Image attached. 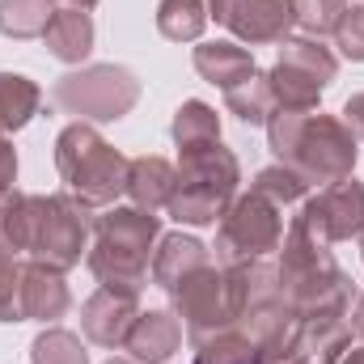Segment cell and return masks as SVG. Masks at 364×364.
<instances>
[{
	"label": "cell",
	"instance_id": "obj_25",
	"mask_svg": "<svg viewBox=\"0 0 364 364\" xmlns=\"http://www.w3.org/2000/svg\"><path fill=\"white\" fill-rule=\"evenodd\" d=\"M30 364H90V352H85L81 335H73L64 326H47L30 343Z\"/></svg>",
	"mask_w": 364,
	"mask_h": 364
},
{
	"label": "cell",
	"instance_id": "obj_8",
	"mask_svg": "<svg viewBox=\"0 0 364 364\" xmlns=\"http://www.w3.org/2000/svg\"><path fill=\"white\" fill-rule=\"evenodd\" d=\"M279 242H284V208L250 186L220 216V229H216V263L220 267H237V263L267 259V255L279 250Z\"/></svg>",
	"mask_w": 364,
	"mask_h": 364
},
{
	"label": "cell",
	"instance_id": "obj_10",
	"mask_svg": "<svg viewBox=\"0 0 364 364\" xmlns=\"http://www.w3.org/2000/svg\"><path fill=\"white\" fill-rule=\"evenodd\" d=\"M170 301H174V314H178L191 348H199L203 339H212V335L237 326L233 279H229V267H220V263H208V267L191 272L178 288L170 292Z\"/></svg>",
	"mask_w": 364,
	"mask_h": 364
},
{
	"label": "cell",
	"instance_id": "obj_27",
	"mask_svg": "<svg viewBox=\"0 0 364 364\" xmlns=\"http://www.w3.org/2000/svg\"><path fill=\"white\" fill-rule=\"evenodd\" d=\"M259 195H267L272 203H279V208H292V203H301L305 195H309V182L301 178V174H292L288 166H267V170H259L255 174V182H250Z\"/></svg>",
	"mask_w": 364,
	"mask_h": 364
},
{
	"label": "cell",
	"instance_id": "obj_38",
	"mask_svg": "<svg viewBox=\"0 0 364 364\" xmlns=\"http://www.w3.org/2000/svg\"><path fill=\"white\" fill-rule=\"evenodd\" d=\"M106 364H136V360H106Z\"/></svg>",
	"mask_w": 364,
	"mask_h": 364
},
{
	"label": "cell",
	"instance_id": "obj_35",
	"mask_svg": "<svg viewBox=\"0 0 364 364\" xmlns=\"http://www.w3.org/2000/svg\"><path fill=\"white\" fill-rule=\"evenodd\" d=\"M348 322H352V335H360V339H364V292L356 296V309H352V318H348Z\"/></svg>",
	"mask_w": 364,
	"mask_h": 364
},
{
	"label": "cell",
	"instance_id": "obj_33",
	"mask_svg": "<svg viewBox=\"0 0 364 364\" xmlns=\"http://www.w3.org/2000/svg\"><path fill=\"white\" fill-rule=\"evenodd\" d=\"M352 132H356V140H364V93H352L348 102H343V114H339Z\"/></svg>",
	"mask_w": 364,
	"mask_h": 364
},
{
	"label": "cell",
	"instance_id": "obj_20",
	"mask_svg": "<svg viewBox=\"0 0 364 364\" xmlns=\"http://www.w3.org/2000/svg\"><path fill=\"white\" fill-rule=\"evenodd\" d=\"M225 106H229V114H237L246 127H267V119L275 114V97H272L267 73L255 68L246 81L229 85V90H225Z\"/></svg>",
	"mask_w": 364,
	"mask_h": 364
},
{
	"label": "cell",
	"instance_id": "obj_13",
	"mask_svg": "<svg viewBox=\"0 0 364 364\" xmlns=\"http://www.w3.org/2000/svg\"><path fill=\"white\" fill-rule=\"evenodd\" d=\"M296 26V4L292 0H237L233 13L225 17V30H233L237 43L263 47V43H284Z\"/></svg>",
	"mask_w": 364,
	"mask_h": 364
},
{
	"label": "cell",
	"instance_id": "obj_36",
	"mask_svg": "<svg viewBox=\"0 0 364 364\" xmlns=\"http://www.w3.org/2000/svg\"><path fill=\"white\" fill-rule=\"evenodd\" d=\"M339 364H364V343L360 348H348V352L339 356Z\"/></svg>",
	"mask_w": 364,
	"mask_h": 364
},
{
	"label": "cell",
	"instance_id": "obj_32",
	"mask_svg": "<svg viewBox=\"0 0 364 364\" xmlns=\"http://www.w3.org/2000/svg\"><path fill=\"white\" fill-rule=\"evenodd\" d=\"M13 182H17V149H13L9 136H0V199H4L9 191H17Z\"/></svg>",
	"mask_w": 364,
	"mask_h": 364
},
{
	"label": "cell",
	"instance_id": "obj_15",
	"mask_svg": "<svg viewBox=\"0 0 364 364\" xmlns=\"http://www.w3.org/2000/svg\"><path fill=\"white\" fill-rule=\"evenodd\" d=\"M182 322L174 309H140L123 352L132 356L136 364H166L174 352L182 348Z\"/></svg>",
	"mask_w": 364,
	"mask_h": 364
},
{
	"label": "cell",
	"instance_id": "obj_16",
	"mask_svg": "<svg viewBox=\"0 0 364 364\" xmlns=\"http://www.w3.org/2000/svg\"><path fill=\"white\" fill-rule=\"evenodd\" d=\"M208 263H212V250H208L199 237H191V233H161L149 272H153V284H157L161 292H174L186 275L199 272V267H208Z\"/></svg>",
	"mask_w": 364,
	"mask_h": 364
},
{
	"label": "cell",
	"instance_id": "obj_31",
	"mask_svg": "<svg viewBox=\"0 0 364 364\" xmlns=\"http://www.w3.org/2000/svg\"><path fill=\"white\" fill-rule=\"evenodd\" d=\"M331 38H335V47H339L343 60L364 64V0H352L348 4V13L339 17V26H335Z\"/></svg>",
	"mask_w": 364,
	"mask_h": 364
},
{
	"label": "cell",
	"instance_id": "obj_26",
	"mask_svg": "<svg viewBox=\"0 0 364 364\" xmlns=\"http://www.w3.org/2000/svg\"><path fill=\"white\" fill-rule=\"evenodd\" d=\"M255 352H259V343L246 331L229 326L195 348V364H255Z\"/></svg>",
	"mask_w": 364,
	"mask_h": 364
},
{
	"label": "cell",
	"instance_id": "obj_11",
	"mask_svg": "<svg viewBox=\"0 0 364 364\" xmlns=\"http://www.w3.org/2000/svg\"><path fill=\"white\" fill-rule=\"evenodd\" d=\"M296 220L326 246L335 242H352L364 233V182L343 178L322 186L318 195L305 199V208L296 212Z\"/></svg>",
	"mask_w": 364,
	"mask_h": 364
},
{
	"label": "cell",
	"instance_id": "obj_5",
	"mask_svg": "<svg viewBox=\"0 0 364 364\" xmlns=\"http://www.w3.org/2000/svg\"><path fill=\"white\" fill-rule=\"evenodd\" d=\"M55 170L64 178V191L85 208L102 212L114 208L127 191V157L93 127V123H68L55 136Z\"/></svg>",
	"mask_w": 364,
	"mask_h": 364
},
{
	"label": "cell",
	"instance_id": "obj_24",
	"mask_svg": "<svg viewBox=\"0 0 364 364\" xmlns=\"http://www.w3.org/2000/svg\"><path fill=\"white\" fill-rule=\"evenodd\" d=\"M208 26V0H161L157 4V30L170 43H195Z\"/></svg>",
	"mask_w": 364,
	"mask_h": 364
},
{
	"label": "cell",
	"instance_id": "obj_12",
	"mask_svg": "<svg viewBox=\"0 0 364 364\" xmlns=\"http://www.w3.org/2000/svg\"><path fill=\"white\" fill-rule=\"evenodd\" d=\"M140 318V292H127V288H97L90 301L81 305V331L93 348H106V352H119L132 335Z\"/></svg>",
	"mask_w": 364,
	"mask_h": 364
},
{
	"label": "cell",
	"instance_id": "obj_6",
	"mask_svg": "<svg viewBox=\"0 0 364 364\" xmlns=\"http://www.w3.org/2000/svg\"><path fill=\"white\" fill-rule=\"evenodd\" d=\"M90 255V212L64 195H26V259L73 272Z\"/></svg>",
	"mask_w": 364,
	"mask_h": 364
},
{
	"label": "cell",
	"instance_id": "obj_28",
	"mask_svg": "<svg viewBox=\"0 0 364 364\" xmlns=\"http://www.w3.org/2000/svg\"><path fill=\"white\" fill-rule=\"evenodd\" d=\"M292 4H296V30L305 38H326V34H335V26L352 0H292Z\"/></svg>",
	"mask_w": 364,
	"mask_h": 364
},
{
	"label": "cell",
	"instance_id": "obj_39",
	"mask_svg": "<svg viewBox=\"0 0 364 364\" xmlns=\"http://www.w3.org/2000/svg\"><path fill=\"white\" fill-rule=\"evenodd\" d=\"M360 255H364V233H360Z\"/></svg>",
	"mask_w": 364,
	"mask_h": 364
},
{
	"label": "cell",
	"instance_id": "obj_29",
	"mask_svg": "<svg viewBox=\"0 0 364 364\" xmlns=\"http://www.w3.org/2000/svg\"><path fill=\"white\" fill-rule=\"evenodd\" d=\"M0 250L26 255V195L21 191H9L0 199Z\"/></svg>",
	"mask_w": 364,
	"mask_h": 364
},
{
	"label": "cell",
	"instance_id": "obj_18",
	"mask_svg": "<svg viewBox=\"0 0 364 364\" xmlns=\"http://www.w3.org/2000/svg\"><path fill=\"white\" fill-rule=\"evenodd\" d=\"M174 186H178V170H174L166 157L144 153V157H132V161H127V191H123V195L132 199V208L161 212V208L170 203Z\"/></svg>",
	"mask_w": 364,
	"mask_h": 364
},
{
	"label": "cell",
	"instance_id": "obj_34",
	"mask_svg": "<svg viewBox=\"0 0 364 364\" xmlns=\"http://www.w3.org/2000/svg\"><path fill=\"white\" fill-rule=\"evenodd\" d=\"M233 4H237V0H208V21H220V26H225V17L233 13Z\"/></svg>",
	"mask_w": 364,
	"mask_h": 364
},
{
	"label": "cell",
	"instance_id": "obj_23",
	"mask_svg": "<svg viewBox=\"0 0 364 364\" xmlns=\"http://www.w3.org/2000/svg\"><path fill=\"white\" fill-rule=\"evenodd\" d=\"M170 136H174V144H178V149H191V144H212V140H220V114H216L208 102L191 97V102H182L178 110H174Z\"/></svg>",
	"mask_w": 364,
	"mask_h": 364
},
{
	"label": "cell",
	"instance_id": "obj_17",
	"mask_svg": "<svg viewBox=\"0 0 364 364\" xmlns=\"http://www.w3.org/2000/svg\"><path fill=\"white\" fill-rule=\"evenodd\" d=\"M43 43L47 51L60 60V64H85L93 55V17L90 9H73V4H60L55 17L47 21L43 30Z\"/></svg>",
	"mask_w": 364,
	"mask_h": 364
},
{
	"label": "cell",
	"instance_id": "obj_19",
	"mask_svg": "<svg viewBox=\"0 0 364 364\" xmlns=\"http://www.w3.org/2000/svg\"><path fill=\"white\" fill-rule=\"evenodd\" d=\"M195 73L208 81V85H216V90L225 93L229 85H237V81H246L259 64H255V55L242 47V43H229V38H216V43H199L195 47Z\"/></svg>",
	"mask_w": 364,
	"mask_h": 364
},
{
	"label": "cell",
	"instance_id": "obj_14",
	"mask_svg": "<svg viewBox=\"0 0 364 364\" xmlns=\"http://www.w3.org/2000/svg\"><path fill=\"white\" fill-rule=\"evenodd\" d=\"M68 305H73V292H68L64 272L26 259V267H21V322L51 326L68 314Z\"/></svg>",
	"mask_w": 364,
	"mask_h": 364
},
{
	"label": "cell",
	"instance_id": "obj_7",
	"mask_svg": "<svg viewBox=\"0 0 364 364\" xmlns=\"http://www.w3.org/2000/svg\"><path fill=\"white\" fill-rule=\"evenodd\" d=\"M51 102L77 123H114L140 102V77L123 64H81L51 85Z\"/></svg>",
	"mask_w": 364,
	"mask_h": 364
},
{
	"label": "cell",
	"instance_id": "obj_9",
	"mask_svg": "<svg viewBox=\"0 0 364 364\" xmlns=\"http://www.w3.org/2000/svg\"><path fill=\"white\" fill-rule=\"evenodd\" d=\"M339 77V60L331 47H322V38H305V34H288L279 43V60L267 73L272 81L275 110H318L326 85Z\"/></svg>",
	"mask_w": 364,
	"mask_h": 364
},
{
	"label": "cell",
	"instance_id": "obj_3",
	"mask_svg": "<svg viewBox=\"0 0 364 364\" xmlns=\"http://www.w3.org/2000/svg\"><path fill=\"white\" fill-rule=\"evenodd\" d=\"M161 237V216L144 208H102L93 216V246L85 255L90 272L106 288H127L140 292L149 284V255L157 250Z\"/></svg>",
	"mask_w": 364,
	"mask_h": 364
},
{
	"label": "cell",
	"instance_id": "obj_1",
	"mask_svg": "<svg viewBox=\"0 0 364 364\" xmlns=\"http://www.w3.org/2000/svg\"><path fill=\"white\" fill-rule=\"evenodd\" d=\"M267 140L279 166L309 182V186H331L356 174L360 161V140L339 114L322 110H275L267 119Z\"/></svg>",
	"mask_w": 364,
	"mask_h": 364
},
{
	"label": "cell",
	"instance_id": "obj_4",
	"mask_svg": "<svg viewBox=\"0 0 364 364\" xmlns=\"http://www.w3.org/2000/svg\"><path fill=\"white\" fill-rule=\"evenodd\" d=\"M178 186L166 203V212L191 225V229H208L216 225L229 203L237 199V186H242V166H237V153L225 149L220 140L212 144H191L178 149Z\"/></svg>",
	"mask_w": 364,
	"mask_h": 364
},
{
	"label": "cell",
	"instance_id": "obj_2",
	"mask_svg": "<svg viewBox=\"0 0 364 364\" xmlns=\"http://www.w3.org/2000/svg\"><path fill=\"white\" fill-rule=\"evenodd\" d=\"M279 296L288 314L296 318H348L352 309V275L343 272L326 242H318L296 216L284 229V242L275 250Z\"/></svg>",
	"mask_w": 364,
	"mask_h": 364
},
{
	"label": "cell",
	"instance_id": "obj_40",
	"mask_svg": "<svg viewBox=\"0 0 364 364\" xmlns=\"http://www.w3.org/2000/svg\"><path fill=\"white\" fill-rule=\"evenodd\" d=\"M0 136H4V132H0Z\"/></svg>",
	"mask_w": 364,
	"mask_h": 364
},
{
	"label": "cell",
	"instance_id": "obj_37",
	"mask_svg": "<svg viewBox=\"0 0 364 364\" xmlns=\"http://www.w3.org/2000/svg\"><path fill=\"white\" fill-rule=\"evenodd\" d=\"M64 4H73V9H93L97 0H64Z\"/></svg>",
	"mask_w": 364,
	"mask_h": 364
},
{
	"label": "cell",
	"instance_id": "obj_21",
	"mask_svg": "<svg viewBox=\"0 0 364 364\" xmlns=\"http://www.w3.org/2000/svg\"><path fill=\"white\" fill-rule=\"evenodd\" d=\"M43 106V90L21 73H0V132H21Z\"/></svg>",
	"mask_w": 364,
	"mask_h": 364
},
{
	"label": "cell",
	"instance_id": "obj_30",
	"mask_svg": "<svg viewBox=\"0 0 364 364\" xmlns=\"http://www.w3.org/2000/svg\"><path fill=\"white\" fill-rule=\"evenodd\" d=\"M21 255L0 250V322H21Z\"/></svg>",
	"mask_w": 364,
	"mask_h": 364
},
{
	"label": "cell",
	"instance_id": "obj_22",
	"mask_svg": "<svg viewBox=\"0 0 364 364\" xmlns=\"http://www.w3.org/2000/svg\"><path fill=\"white\" fill-rule=\"evenodd\" d=\"M55 0H0V34L4 38H43L47 21L55 17Z\"/></svg>",
	"mask_w": 364,
	"mask_h": 364
}]
</instances>
